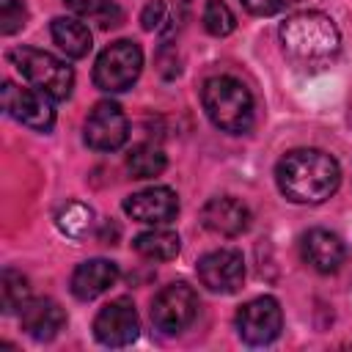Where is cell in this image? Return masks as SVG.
Segmentation results:
<instances>
[{"mask_svg": "<svg viewBox=\"0 0 352 352\" xmlns=\"http://www.w3.org/2000/svg\"><path fill=\"white\" fill-rule=\"evenodd\" d=\"M275 182L292 204H322L338 190L341 168L322 148H292L278 160Z\"/></svg>", "mask_w": 352, "mask_h": 352, "instance_id": "obj_1", "label": "cell"}, {"mask_svg": "<svg viewBox=\"0 0 352 352\" xmlns=\"http://www.w3.org/2000/svg\"><path fill=\"white\" fill-rule=\"evenodd\" d=\"M278 36L283 52L302 66L327 63L341 50V33L336 22L322 11H300L286 16L280 22Z\"/></svg>", "mask_w": 352, "mask_h": 352, "instance_id": "obj_2", "label": "cell"}, {"mask_svg": "<svg viewBox=\"0 0 352 352\" xmlns=\"http://www.w3.org/2000/svg\"><path fill=\"white\" fill-rule=\"evenodd\" d=\"M201 104L209 116V121L228 132V135H245L250 132L256 121V104L248 85L231 74H214L204 80L201 85Z\"/></svg>", "mask_w": 352, "mask_h": 352, "instance_id": "obj_3", "label": "cell"}, {"mask_svg": "<svg viewBox=\"0 0 352 352\" xmlns=\"http://www.w3.org/2000/svg\"><path fill=\"white\" fill-rule=\"evenodd\" d=\"M8 60L14 63V69L22 74L28 85L44 91L55 102H63L72 96L74 72L66 66V60L55 58L52 52H44L36 47H16L8 52Z\"/></svg>", "mask_w": 352, "mask_h": 352, "instance_id": "obj_4", "label": "cell"}, {"mask_svg": "<svg viewBox=\"0 0 352 352\" xmlns=\"http://www.w3.org/2000/svg\"><path fill=\"white\" fill-rule=\"evenodd\" d=\"M143 69V50L132 38L107 44L94 63V85L104 94H121L135 85Z\"/></svg>", "mask_w": 352, "mask_h": 352, "instance_id": "obj_5", "label": "cell"}, {"mask_svg": "<svg viewBox=\"0 0 352 352\" xmlns=\"http://www.w3.org/2000/svg\"><path fill=\"white\" fill-rule=\"evenodd\" d=\"M198 314V294L184 280L162 286L151 300V324L162 336H179Z\"/></svg>", "mask_w": 352, "mask_h": 352, "instance_id": "obj_6", "label": "cell"}, {"mask_svg": "<svg viewBox=\"0 0 352 352\" xmlns=\"http://www.w3.org/2000/svg\"><path fill=\"white\" fill-rule=\"evenodd\" d=\"M236 333L250 346L272 344L283 330V311L275 297H253L236 311Z\"/></svg>", "mask_w": 352, "mask_h": 352, "instance_id": "obj_7", "label": "cell"}, {"mask_svg": "<svg viewBox=\"0 0 352 352\" xmlns=\"http://www.w3.org/2000/svg\"><path fill=\"white\" fill-rule=\"evenodd\" d=\"M52 96L33 85H16V82H3V107L6 113L19 121L22 126H30L36 132H50L55 124V107Z\"/></svg>", "mask_w": 352, "mask_h": 352, "instance_id": "obj_8", "label": "cell"}, {"mask_svg": "<svg viewBox=\"0 0 352 352\" xmlns=\"http://www.w3.org/2000/svg\"><path fill=\"white\" fill-rule=\"evenodd\" d=\"M82 138L94 151H116L129 138V121L116 102H99L85 116Z\"/></svg>", "mask_w": 352, "mask_h": 352, "instance_id": "obj_9", "label": "cell"}, {"mask_svg": "<svg viewBox=\"0 0 352 352\" xmlns=\"http://www.w3.org/2000/svg\"><path fill=\"white\" fill-rule=\"evenodd\" d=\"M198 280L214 294H234L242 280H245V258L234 248H217L201 256L198 267Z\"/></svg>", "mask_w": 352, "mask_h": 352, "instance_id": "obj_10", "label": "cell"}, {"mask_svg": "<svg viewBox=\"0 0 352 352\" xmlns=\"http://www.w3.org/2000/svg\"><path fill=\"white\" fill-rule=\"evenodd\" d=\"M138 333H140V319L126 297L102 305L99 314L94 316V336L104 346H126L138 338Z\"/></svg>", "mask_w": 352, "mask_h": 352, "instance_id": "obj_11", "label": "cell"}, {"mask_svg": "<svg viewBox=\"0 0 352 352\" xmlns=\"http://www.w3.org/2000/svg\"><path fill=\"white\" fill-rule=\"evenodd\" d=\"M124 212L146 226H168L179 214V195L170 187H146L124 198Z\"/></svg>", "mask_w": 352, "mask_h": 352, "instance_id": "obj_12", "label": "cell"}, {"mask_svg": "<svg viewBox=\"0 0 352 352\" xmlns=\"http://www.w3.org/2000/svg\"><path fill=\"white\" fill-rule=\"evenodd\" d=\"M201 223L206 231L220 236H239L250 226V209L234 195L209 198L201 209Z\"/></svg>", "mask_w": 352, "mask_h": 352, "instance_id": "obj_13", "label": "cell"}, {"mask_svg": "<svg viewBox=\"0 0 352 352\" xmlns=\"http://www.w3.org/2000/svg\"><path fill=\"white\" fill-rule=\"evenodd\" d=\"M300 250H302V261L322 275L336 272L346 258V248L341 236L327 228H311L308 234H302Z\"/></svg>", "mask_w": 352, "mask_h": 352, "instance_id": "obj_14", "label": "cell"}, {"mask_svg": "<svg viewBox=\"0 0 352 352\" xmlns=\"http://www.w3.org/2000/svg\"><path fill=\"white\" fill-rule=\"evenodd\" d=\"M19 319H22V330L33 341H52L66 324L63 308L50 297H36V300L30 297L28 305L19 311Z\"/></svg>", "mask_w": 352, "mask_h": 352, "instance_id": "obj_15", "label": "cell"}, {"mask_svg": "<svg viewBox=\"0 0 352 352\" xmlns=\"http://www.w3.org/2000/svg\"><path fill=\"white\" fill-rule=\"evenodd\" d=\"M116 280H118V267L113 261H107V258H88V261L74 267L69 286H72V294L77 300H96L110 286H116Z\"/></svg>", "mask_w": 352, "mask_h": 352, "instance_id": "obj_16", "label": "cell"}, {"mask_svg": "<svg viewBox=\"0 0 352 352\" xmlns=\"http://www.w3.org/2000/svg\"><path fill=\"white\" fill-rule=\"evenodd\" d=\"M52 41L58 44V50L69 58H85L94 47L91 30L80 16H55L50 25Z\"/></svg>", "mask_w": 352, "mask_h": 352, "instance_id": "obj_17", "label": "cell"}, {"mask_svg": "<svg viewBox=\"0 0 352 352\" xmlns=\"http://www.w3.org/2000/svg\"><path fill=\"white\" fill-rule=\"evenodd\" d=\"M132 248L138 256L148 258V261H170L179 256L182 250V239L176 231L170 228H162V226H154L151 231H143L132 239Z\"/></svg>", "mask_w": 352, "mask_h": 352, "instance_id": "obj_18", "label": "cell"}, {"mask_svg": "<svg viewBox=\"0 0 352 352\" xmlns=\"http://www.w3.org/2000/svg\"><path fill=\"white\" fill-rule=\"evenodd\" d=\"M94 209L82 201H66L58 212H55V226L60 234H66L69 239H85L94 231Z\"/></svg>", "mask_w": 352, "mask_h": 352, "instance_id": "obj_19", "label": "cell"}, {"mask_svg": "<svg viewBox=\"0 0 352 352\" xmlns=\"http://www.w3.org/2000/svg\"><path fill=\"white\" fill-rule=\"evenodd\" d=\"M30 300V283L28 278L14 270V267H6L0 272V308L3 314H19Z\"/></svg>", "mask_w": 352, "mask_h": 352, "instance_id": "obj_20", "label": "cell"}, {"mask_svg": "<svg viewBox=\"0 0 352 352\" xmlns=\"http://www.w3.org/2000/svg\"><path fill=\"white\" fill-rule=\"evenodd\" d=\"M165 165H168V157L154 143H138L126 157V168L135 179H154L165 170Z\"/></svg>", "mask_w": 352, "mask_h": 352, "instance_id": "obj_21", "label": "cell"}, {"mask_svg": "<svg viewBox=\"0 0 352 352\" xmlns=\"http://www.w3.org/2000/svg\"><path fill=\"white\" fill-rule=\"evenodd\" d=\"M63 6L80 19H96L102 28H116L124 16L113 0H63Z\"/></svg>", "mask_w": 352, "mask_h": 352, "instance_id": "obj_22", "label": "cell"}, {"mask_svg": "<svg viewBox=\"0 0 352 352\" xmlns=\"http://www.w3.org/2000/svg\"><path fill=\"white\" fill-rule=\"evenodd\" d=\"M201 22H204V30L209 36H217V38L234 33V28H236V16L223 0H206Z\"/></svg>", "mask_w": 352, "mask_h": 352, "instance_id": "obj_23", "label": "cell"}, {"mask_svg": "<svg viewBox=\"0 0 352 352\" xmlns=\"http://www.w3.org/2000/svg\"><path fill=\"white\" fill-rule=\"evenodd\" d=\"M28 22V8L22 0H3L0 3V33L11 36Z\"/></svg>", "mask_w": 352, "mask_h": 352, "instance_id": "obj_24", "label": "cell"}, {"mask_svg": "<svg viewBox=\"0 0 352 352\" xmlns=\"http://www.w3.org/2000/svg\"><path fill=\"white\" fill-rule=\"evenodd\" d=\"M165 11H168L165 0H151V3L140 11V22H143V28H146V30H157V28L165 22Z\"/></svg>", "mask_w": 352, "mask_h": 352, "instance_id": "obj_25", "label": "cell"}, {"mask_svg": "<svg viewBox=\"0 0 352 352\" xmlns=\"http://www.w3.org/2000/svg\"><path fill=\"white\" fill-rule=\"evenodd\" d=\"M242 6L253 16H272V14H278V11L286 8L283 0H242Z\"/></svg>", "mask_w": 352, "mask_h": 352, "instance_id": "obj_26", "label": "cell"}, {"mask_svg": "<svg viewBox=\"0 0 352 352\" xmlns=\"http://www.w3.org/2000/svg\"><path fill=\"white\" fill-rule=\"evenodd\" d=\"M283 3H286V6H289V3H297V0H283Z\"/></svg>", "mask_w": 352, "mask_h": 352, "instance_id": "obj_27", "label": "cell"}]
</instances>
